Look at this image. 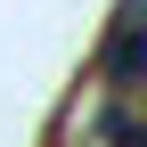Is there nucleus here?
<instances>
[{
    "instance_id": "1",
    "label": "nucleus",
    "mask_w": 147,
    "mask_h": 147,
    "mask_svg": "<svg viewBox=\"0 0 147 147\" xmlns=\"http://www.w3.org/2000/svg\"><path fill=\"white\" fill-rule=\"evenodd\" d=\"M106 82H115V90L139 82V0L115 8V33H106Z\"/></svg>"
}]
</instances>
